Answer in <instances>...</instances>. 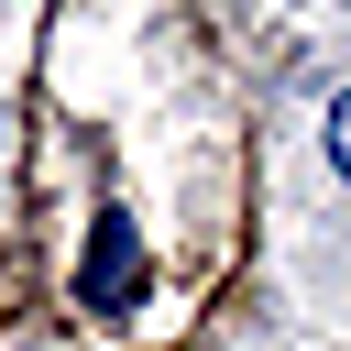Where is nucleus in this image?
Returning <instances> with one entry per match:
<instances>
[{
    "instance_id": "nucleus-1",
    "label": "nucleus",
    "mask_w": 351,
    "mask_h": 351,
    "mask_svg": "<svg viewBox=\"0 0 351 351\" xmlns=\"http://www.w3.org/2000/svg\"><path fill=\"white\" fill-rule=\"evenodd\" d=\"M329 165L351 176V88H340V110H329Z\"/></svg>"
}]
</instances>
